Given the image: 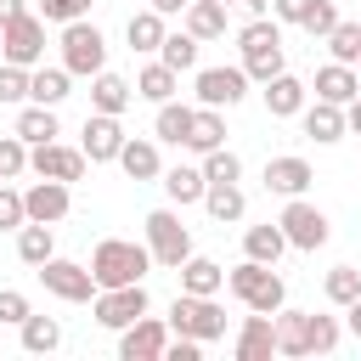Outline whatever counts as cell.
Masks as SVG:
<instances>
[{
	"instance_id": "obj_1",
	"label": "cell",
	"mask_w": 361,
	"mask_h": 361,
	"mask_svg": "<svg viewBox=\"0 0 361 361\" xmlns=\"http://www.w3.org/2000/svg\"><path fill=\"white\" fill-rule=\"evenodd\" d=\"M152 248L147 243H130V237H102L96 254H90V276L96 288H124V282H141L152 271Z\"/></svg>"
},
{
	"instance_id": "obj_2",
	"label": "cell",
	"mask_w": 361,
	"mask_h": 361,
	"mask_svg": "<svg viewBox=\"0 0 361 361\" xmlns=\"http://www.w3.org/2000/svg\"><path fill=\"white\" fill-rule=\"evenodd\" d=\"M226 288H231L248 310H265V316H276V310L288 305V282L276 276V265L248 259V254H243V265H231V271H226Z\"/></svg>"
},
{
	"instance_id": "obj_3",
	"label": "cell",
	"mask_w": 361,
	"mask_h": 361,
	"mask_svg": "<svg viewBox=\"0 0 361 361\" xmlns=\"http://www.w3.org/2000/svg\"><path fill=\"white\" fill-rule=\"evenodd\" d=\"M237 51H243V73L248 79H276L282 73V28L276 17H254L243 34H237Z\"/></svg>"
},
{
	"instance_id": "obj_4",
	"label": "cell",
	"mask_w": 361,
	"mask_h": 361,
	"mask_svg": "<svg viewBox=\"0 0 361 361\" xmlns=\"http://www.w3.org/2000/svg\"><path fill=\"white\" fill-rule=\"evenodd\" d=\"M169 333H186V338H203V344L226 338V310H220V299H214V293H175V305H169Z\"/></svg>"
},
{
	"instance_id": "obj_5",
	"label": "cell",
	"mask_w": 361,
	"mask_h": 361,
	"mask_svg": "<svg viewBox=\"0 0 361 361\" xmlns=\"http://www.w3.org/2000/svg\"><path fill=\"white\" fill-rule=\"evenodd\" d=\"M62 68L68 73H79V79H96L102 68H107V39H102V28L96 23H62Z\"/></svg>"
},
{
	"instance_id": "obj_6",
	"label": "cell",
	"mask_w": 361,
	"mask_h": 361,
	"mask_svg": "<svg viewBox=\"0 0 361 361\" xmlns=\"http://www.w3.org/2000/svg\"><path fill=\"white\" fill-rule=\"evenodd\" d=\"M276 226L288 231V248H299V254H316V248L333 237V220H327L310 197H288L282 214H276Z\"/></svg>"
},
{
	"instance_id": "obj_7",
	"label": "cell",
	"mask_w": 361,
	"mask_h": 361,
	"mask_svg": "<svg viewBox=\"0 0 361 361\" xmlns=\"http://www.w3.org/2000/svg\"><path fill=\"white\" fill-rule=\"evenodd\" d=\"M147 288L141 282H124V288H96V299H90V316H96V327H107V333H124L135 316H147Z\"/></svg>"
},
{
	"instance_id": "obj_8",
	"label": "cell",
	"mask_w": 361,
	"mask_h": 361,
	"mask_svg": "<svg viewBox=\"0 0 361 361\" xmlns=\"http://www.w3.org/2000/svg\"><path fill=\"white\" fill-rule=\"evenodd\" d=\"M0 62H17V68H39L45 62V17L23 11L0 28Z\"/></svg>"
},
{
	"instance_id": "obj_9",
	"label": "cell",
	"mask_w": 361,
	"mask_h": 361,
	"mask_svg": "<svg viewBox=\"0 0 361 361\" xmlns=\"http://www.w3.org/2000/svg\"><path fill=\"white\" fill-rule=\"evenodd\" d=\"M147 248H152V259H158L164 271H180V259L192 254V231L180 226L175 209H152V214H147Z\"/></svg>"
},
{
	"instance_id": "obj_10",
	"label": "cell",
	"mask_w": 361,
	"mask_h": 361,
	"mask_svg": "<svg viewBox=\"0 0 361 361\" xmlns=\"http://www.w3.org/2000/svg\"><path fill=\"white\" fill-rule=\"evenodd\" d=\"M39 282H45V293H56L62 305H90L96 299V276H90V265H79V259H45L39 265Z\"/></svg>"
},
{
	"instance_id": "obj_11",
	"label": "cell",
	"mask_w": 361,
	"mask_h": 361,
	"mask_svg": "<svg viewBox=\"0 0 361 361\" xmlns=\"http://www.w3.org/2000/svg\"><path fill=\"white\" fill-rule=\"evenodd\" d=\"M85 147H62V141H39V147H28V169L34 175H45V180H85Z\"/></svg>"
},
{
	"instance_id": "obj_12",
	"label": "cell",
	"mask_w": 361,
	"mask_h": 361,
	"mask_svg": "<svg viewBox=\"0 0 361 361\" xmlns=\"http://www.w3.org/2000/svg\"><path fill=\"white\" fill-rule=\"evenodd\" d=\"M164 344H169V322L135 316V322L118 333V361H164Z\"/></svg>"
},
{
	"instance_id": "obj_13",
	"label": "cell",
	"mask_w": 361,
	"mask_h": 361,
	"mask_svg": "<svg viewBox=\"0 0 361 361\" xmlns=\"http://www.w3.org/2000/svg\"><path fill=\"white\" fill-rule=\"evenodd\" d=\"M124 124H118V113H90L85 118V135H79V147H85V158L90 164H118V152H124Z\"/></svg>"
},
{
	"instance_id": "obj_14",
	"label": "cell",
	"mask_w": 361,
	"mask_h": 361,
	"mask_svg": "<svg viewBox=\"0 0 361 361\" xmlns=\"http://www.w3.org/2000/svg\"><path fill=\"white\" fill-rule=\"evenodd\" d=\"M248 96L243 68H197V107H237Z\"/></svg>"
},
{
	"instance_id": "obj_15",
	"label": "cell",
	"mask_w": 361,
	"mask_h": 361,
	"mask_svg": "<svg viewBox=\"0 0 361 361\" xmlns=\"http://www.w3.org/2000/svg\"><path fill=\"white\" fill-rule=\"evenodd\" d=\"M316 180V169L299 158V152H282V158H265V192L276 197H305Z\"/></svg>"
},
{
	"instance_id": "obj_16",
	"label": "cell",
	"mask_w": 361,
	"mask_h": 361,
	"mask_svg": "<svg viewBox=\"0 0 361 361\" xmlns=\"http://www.w3.org/2000/svg\"><path fill=\"white\" fill-rule=\"evenodd\" d=\"M23 203H28V220H39V226H56V220H68V209H73V192H68V180H34L28 192H23Z\"/></svg>"
},
{
	"instance_id": "obj_17",
	"label": "cell",
	"mask_w": 361,
	"mask_h": 361,
	"mask_svg": "<svg viewBox=\"0 0 361 361\" xmlns=\"http://www.w3.org/2000/svg\"><path fill=\"white\" fill-rule=\"evenodd\" d=\"M271 355H276V316H265V310L243 316V327H237V361H271Z\"/></svg>"
},
{
	"instance_id": "obj_18",
	"label": "cell",
	"mask_w": 361,
	"mask_h": 361,
	"mask_svg": "<svg viewBox=\"0 0 361 361\" xmlns=\"http://www.w3.org/2000/svg\"><path fill=\"white\" fill-rule=\"evenodd\" d=\"M299 124H305V135H310L316 147H333V141H344V130H350L344 107H338V102H322V96L299 113Z\"/></svg>"
},
{
	"instance_id": "obj_19",
	"label": "cell",
	"mask_w": 361,
	"mask_h": 361,
	"mask_svg": "<svg viewBox=\"0 0 361 361\" xmlns=\"http://www.w3.org/2000/svg\"><path fill=\"white\" fill-rule=\"evenodd\" d=\"M118 169L130 180H164V152H158V135H130L124 152H118Z\"/></svg>"
},
{
	"instance_id": "obj_20",
	"label": "cell",
	"mask_w": 361,
	"mask_h": 361,
	"mask_svg": "<svg viewBox=\"0 0 361 361\" xmlns=\"http://www.w3.org/2000/svg\"><path fill=\"white\" fill-rule=\"evenodd\" d=\"M322 102H338V107H350L355 96H361V73L350 68V62H322L316 68V85H310Z\"/></svg>"
},
{
	"instance_id": "obj_21",
	"label": "cell",
	"mask_w": 361,
	"mask_h": 361,
	"mask_svg": "<svg viewBox=\"0 0 361 361\" xmlns=\"http://www.w3.org/2000/svg\"><path fill=\"white\" fill-rule=\"evenodd\" d=\"M259 96H265V113H271V118H299L310 90H305V85H299V79L282 68L276 79H265V90H259Z\"/></svg>"
},
{
	"instance_id": "obj_22",
	"label": "cell",
	"mask_w": 361,
	"mask_h": 361,
	"mask_svg": "<svg viewBox=\"0 0 361 361\" xmlns=\"http://www.w3.org/2000/svg\"><path fill=\"white\" fill-rule=\"evenodd\" d=\"M11 130H17L28 147H39V141H56V135H62V124H56V107H45V102H23Z\"/></svg>"
},
{
	"instance_id": "obj_23",
	"label": "cell",
	"mask_w": 361,
	"mask_h": 361,
	"mask_svg": "<svg viewBox=\"0 0 361 361\" xmlns=\"http://www.w3.org/2000/svg\"><path fill=\"white\" fill-rule=\"evenodd\" d=\"M130 102H135V85H130V79H118V73H107V68L90 79V113H124Z\"/></svg>"
},
{
	"instance_id": "obj_24",
	"label": "cell",
	"mask_w": 361,
	"mask_h": 361,
	"mask_svg": "<svg viewBox=\"0 0 361 361\" xmlns=\"http://www.w3.org/2000/svg\"><path fill=\"white\" fill-rule=\"evenodd\" d=\"M164 192H169V203H175V209H186V203H203V192H209V180H203V164H175V169H164Z\"/></svg>"
},
{
	"instance_id": "obj_25",
	"label": "cell",
	"mask_w": 361,
	"mask_h": 361,
	"mask_svg": "<svg viewBox=\"0 0 361 361\" xmlns=\"http://www.w3.org/2000/svg\"><path fill=\"white\" fill-rule=\"evenodd\" d=\"M220 288H226V265H214L209 254L180 259V293H220Z\"/></svg>"
},
{
	"instance_id": "obj_26",
	"label": "cell",
	"mask_w": 361,
	"mask_h": 361,
	"mask_svg": "<svg viewBox=\"0 0 361 361\" xmlns=\"http://www.w3.org/2000/svg\"><path fill=\"white\" fill-rule=\"evenodd\" d=\"M276 355H310V310H276Z\"/></svg>"
},
{
	"instance_id": "obj_27",
	"label": "cell",
	"mask_w": 361,
	"mask_h": 361,
	"mask_svg": "<svg viewBox=\"0 0 361 361\" xmlns=\"http://www.w3.org/2000/svg\"><path fill=\"white\" fill-rule=\"evenodd\" d=\"M192 113L197 107H186V102H158V118H152V135L158 141H169V147H186V135H192Z\"/></svg>"
},
{
	"instance_id": "obj_28",
	"label": "cell",
	"mask_w": 361,
	"mask_h": 361,
	"mask_svg": "<svg viewBox=\"0 0 361 361\" xmlns=\"http://www.w3.org/2000/svg\"><path fill=\"white\" fill-rule=\"evenodd\" d=\"M68 85H73V73H68L62 62H56V68H34V79H28V102H45V107H62V102L73 96Z\"/></svg>"
},
{
	"instance_id": "obj_29",
	"label": "cell",
	"mask_w": 361,
	"mask_h": 361,
	"mask_svg": "<svg viewBox=\"0 0 361 361\" xmlns=\"http://www.w3.org/2000/svg\"><path fill=\"white\" fill-rule=\"evenodd\" d=\"M175 85H180V73H175L164 56H158V62H147V68L135 73V96H141V102H152V107H158V102H169V96H175Z\"/></svg>"
},
{
	"instance_id": "obj_30",
	"label": "cell",
	"mask_w": 361,
	"mask_h": 361,
	"mask_svg": "<svg viewBox=\"0 0 361 361\" xmlns=\"http://www.w3.org/2000/svg\"><path fill=\"white\" fill-rule=\"evenodd\" d=\"M203 209H209L214 226H237V220L248 214V197H243V186L231 180V186H209V192H203Z\"/></svg>"
},
{
	"instance_id": "obj_31",
	"label": "cell",
	"mask_w": 361,
	"mask_h": 361,
	"mask_svg": "<svg viewBox=\"0 0 361 361\" xmlns=\"http://www.w3.org/2000/svg\"><path fill=\"white\" fill-rule=\"evenodd\" d=\"M51 254H56V237H51V226H39V220H23V226H17V259L39 271Z\"/></svg>"
},
{
	"instance_id": "obj_32",
	"label": "cell",
	"mask_w": 361,
	"mask_h": 361,
	"mask_svg": "<svg viewBox=\"0 0 361 361\" xmlns=\"http://www.w3.org/2000/svg\"><path fill=\"white\" fill-rule=\"evenodd\" d=\"M243 254H248V259L276 265V259L288 254V231H282V226H271V220H265V226H248V231H243Z\"/></svg>"
},
{
	"instance_id": "obj_33",
	"label": "cell",
	"mask_w": 361,
	"mask_h": 361,
	"mask_svg": "<svg viewBox=\"0 0 361 361\" xmlns=\"http://www.w3.org/2000/svg\"><path fill=\"white\" fill-rule=\"evenodd\" d=\"M164 34H169V28H164V11H152V6H147V11H135V17L124 23V39H130V51H147V56L164 45Z\"/></svg>"
},
{
	"instance_id": "obj_34",
	"label": "cell",
	"mask_w": 361,
	"mask_h": 361,
	"mask_svg": "<svg viewBox=\"0 0 361 361\" xmlns=\"http://www.w3.org/2000/svg\"><path fill=\"white\" fill-rule=\"evenodd\" d=\"M186 147L203 158V152H214V147H226V118H220V107H197L192 113V135H186Z\"/></svg>"
},
{
	"instance_id": "obj_35",
	"label": "cell",
	"mask_w": 361,
	"mask_h": 361,
	"mask_svg": "<svg viewBox=\"0 0 361 361\" xmlns=\"http://www.w3.org/2000/svg\"><path fill=\"white\" fill-rule=\"evenodd\" d=\"M17 333H23V350H28V355H51V350L62 344V322H56V316H34V310H28Z\"/></svg>"
},
{
	"instance_id": "obj_36",
	"label": "cell",
	"mask_w": 361,
	"mask_h": 361,
	"mask_svg": "<svg viewBox=\"0 0 361 361\" xmlns=\"http://www.w3.org/2000/svg\"><path fill=\"white\" fill-rule=\"evenodd\" d=\"M226 0H192L186 6V28L197 34V39H226Z\"/></svg>"
},
{
	"instance_id": "obj_37",
	"label": "cell",
	"mask_w": 361,
	"mask_h": 361,
	"mask_svg": "<svg viewBox=\"0 0 361 361\" xmlns=\"http://www.w3.org/2000/svg\"><path fill=\"white\" fill-rule=\"evenodd\" d=\"M197 45H203V39H197L192 28H180V34H164L158 56H164V62H169L175 73H186V68H197Z\"/></svg>"
},
{
	"instance_id": "obj_38",
	"label": "cell",
	"mask_w": 361,
	"mask_h": 361,
	"mask_svg": "<svg viewBox=\"0 0 361 361\" xmlns=\"http://www.w3.org/2000/svg\"><path fill=\"white\" fill-rule=\"evenodd\" d=\"M203 180H209V186H231V180H243V158H237L231 147L203 152Z\"/></svg>"
},
{
	"instance_id": "obj_39",
	"label": "cell",
	"mask_w": 361,
	"mask_h": 361,
	"mask_svg": "<svg viewBox=\"0 0 361 361\" xmlns=\"http://www.w3.org/2000/svg\"><path fill=\"white\" fill-rule=\"evenodd\" d=\"M322 293H327L333 305H350V299H361V271H355V265H333V271L322 276Z\"/></svg>"
},
{
	"instance_id": "obj_40",
	"label": "cell",
	"mask_w": 361,
	"mask_h": 361,
	"mask_svg": "<svg viewBox=\"0 0 361 361\" xmlns=\"http://www.w3.org/2000/svg\"><path fill=\"white\" fill-rule=\"evenodd\" d=\"M28 79H34V68L0 62V107H23L28 102Z\"/></svg>"
},
{
	"instance_id": "obj_41",
	"label": "cell",
	"mask_w": 361,
	"mask_h": 361,
	"mask_svg": "<svg viewBox=\"0 0 361 361\" xmlns=\"http://www.w3.org/2000/svg\"><path fill=\"white\" fill-rule=\"evenodd\" d=\"M327 51H333V62H361V23H338L333 34H327Z\"/></svg>"
},
{
	"instance_id": "obj_42",
	"label": "cell",
	"mask_w": 361,
	"mask_h": 361,
	"mask_svg": "<svg viewBox=\"0 0 361 361\" xmlns=\"http://www.w3.org/2000/svg\"><path fill=\"white\" fill-rule=\"evenodd\" d=\"M28 169V141L11 130V135H0V180H17Z\"/></svg>"
},
{
	"instance_id": "obj_43",
	"label": "cell",
	"mask_w": 361,
	"mask_h": 361,
	"mask_svg": "<svg viewBox=\"0 0 361 361\" xmlns=\"http://www.w3.org/2000/svg\"><path fill=\"white\" fill-rule=\"evenodd\" d=\"M338 333H344L338 316H316L310 310V355H333L338 350Z\"/></svg>"
},
{
	"instance_id": "obj_44",
	"label": "cell",
	"mask_w": 361,
	"mask_h": 361,
	"mask_svg": "<svg viewBox=\"0 0 361 361\" xmlns=\"http://www.w3.org/2000/svg\"><path fill=\"white\" fill-rule=\"evenodd\" d=\"M305 34H316V39H327L333 28H338V6L333 0H310V11H305V23H299Z\"/></svg>"
},
{
	"instance_id": "obj_45",
	"label": "cell",
	"mask_w": 361,
	"mask_h": 361,
	"mask_svg": "<svg viewBox=\"0 0 361 361\" xmlns=\"http://www.w3.org/2000/svg\"><path fill=\"white\" fill-rule=\"evenodd\" d=\"M39 17L45 23H79V17H90V0H39Z\"/></svg>"
},
{
	"instance_id": "obj_46",
	"label": "cell",
	"mask_w": 361,
	"mask_h": 361,
	"mask_svg": "<svg viewBox=\"0 0 361 361\" xmlns=\"http://www.w3.org/2000/svg\"><path fill=\"white\" fill-rule=\"evenodd\" d=\"M28 220V203H23V192H11L6 180H0V231H17Z\"/></svg>"
},
{
	"instance_id": "obj_47",
	"label": "cell",
	"mask_w": 361,
	"mask_h": 361,
	"mask_svg": "<svg viewBox=\"0 0 361 361\" xmlns=\"http://www.w3.org/2000/svg\"><path fill=\"white\" fill-rule=\"evenodd\" d=\"M34 305H28V293H17V288H0V322H11V327H23V316H28Z\"/></svg>"
},
{
	"instance_id": "obj_48",
	"label": "cell",
	"mask_w": 361,
	"mask_h": 361,
	"mask_svg": "<svg viewBox=\"0 0 361 361\" xmlns=\"http://www.w3.org/2000/svg\"><path fill=\"white\" fill-rule=\"evenodd\" d=\"M305 11H310V0H271L276 23H305Z\"/></svg>"
},
{
	"instance_id": "obj_49",
	"label": "cell",
	"mask_w": 361,
	"mask_h": 361,
	"mask_svg": "<svg viewBox=\"0 0 361 361\" xmlns=\"http://www.w3.org/2000/svg\"><path fill=\"white\" fill-rule=\"evenodd\" d=\"M344 333L361 344V299H350V305H344Z\"/></svg>"
},
{
	"instance_id": "obj_50",
	"label": "cell",
	"mask_w": 361,
	"mask_h": 361,
	"mask_svg": "<svg viewBox=\"0 0 361 361\" xmlns=\"http://www.w3.org/2000/svg\"><path fill=\"white\" fill-rule=\"evenodd\" d=\"M147 6H152V11H164V17H186V6H192V0H147Z\"/></svg>"
},
{
	"instance_id": "obj_51",
	"label": "cell",
	"mask_w": 361,
	"mask_h": 361,
	"mask_svg": "<svg viewBox=\"0 0 361 361\" xmlns=\"http://www.w3.org/2000/svg\"><path fill=\"white\" fill-rule=\"evenodd\" d=\"M226 6H237V11H248V17H265V11H271V0H226Z\"/></svg>"
},
{
	"instance_id": "obj_52",
	"label": "cell",
	"mask_w": 361,
	"mask_h": 361,
	"mask_svg": "<svg viewBox=\"0 0 361 361\" xmlns=\"http://www.w3.org/2000/svg\"><path fill=\"white\" fill-rule=\"evenodd\" d=\"M23 11H28V6H23V0H0V28H6V23H11V17H23Z\"/></svg>"
},
{
	"instance_id": "obj_53",
	"label": "cell",
	"mask_w": 361,
	"mask_h": 361,
	"mask_svg": "<svg viewBox=\"0 0 361 361\" xmlns=\"http://www.w3.org/2000/svg\"><path fill=\"white\" fill-rule=\"evenodd\" d=\"M344 118H350V130H355V135H361V96H355V102H350V107H344Z\"/></svg>"
},
{
	"instance_id": "obj_54",
	"label": "cell",
	"mask_w": 361,
	"mask_h": 361,
	"mask_svg": "<svg viewBox=\"0 0 361 361\" xmlns=\"http://www.w3.org/2000/svg\"><path fill=\"white\" fill-rule=\"evenodd\" d=\"M355 68H361V62H355Z\"/></svg>"
}]
</instances>
